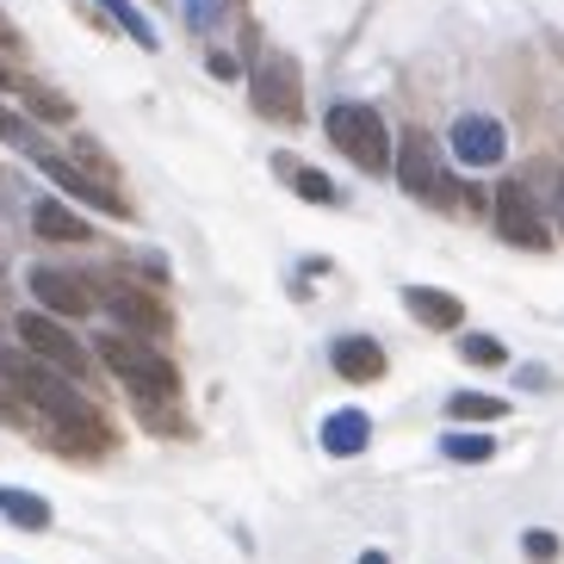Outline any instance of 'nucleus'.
Masks as SVG:
<instances>
[{
    "mask_svg": "<svg viewBox=\"0 0 564 564\" xmlns=\"http://www.w3.org/2000/svg\"><path fill=\"white\" fill-rule=\"evenodd\" d=\"M0 391H13L32 415H44L56 429V447L100 453L106 441H112L106 415L75 391V379L56 372V366H44V360H32V354H0Z\"/></svg>",
    "mask_w": 564,
    "mask_h": 564,
    "instance_id": "obj_1",
    "label": "nucleus"
},
{
    "mask_svg": "<svg viewBox=\"0 0 564 564\" xmlns=\"http://www.w3.org/2000/svg\"><path fill=\"white\" fill-rule=\"evenodd\" d=\"M100 360L112 366V379H124V391H137L143 403L181 398V372H174V360H167L162 348H150L143 335H106Z\"/></svg>",
    "mask_w": 564,
    "mask_h": 564,
    "instance_id": "obj_2",
    "label": "nucleus"
},
{
    "mask_svg": "<svg viewBox=\"0 0 564 564\" xmlns=\"http://www.w3.org/2000/svg\"><path fill=\"white\" fill-rule=\"evenodd\" d=\"M323 131H329V143L348 155L360 174H384V167H391V131H384V118L372 112V106H360V100L329 106Z\"/></svg>",
    "mask_w": 564,
    "mask_h": 564,
    "instance_id": "obj_3",
    "label": "nucleus"
},
{
    "mask_svg": "<svg viewBox=\"0 0 564 564\" xmlns=\"http://www.w3.org/2000/svg\"><path fill=\"white\" fill-rule=\"evenodd\" d=\"M398 181H403V193H415V199L434 205V212H465V186L447 174V162H441V150H434V137H422V131L403 137Z\"/></svg>",
    "mask_w": 564,
    "mask_h": 564,
    "instance_id": "obj_4",
    "label": "nucleus"
},
{
    "mask_svg": "<svg viewBox=\"0 0 564 564\" xmlns=\"http://www.w3.org/2000/svg\"><path fill=\"white\" fill-rule=\"evenodd\" d=\"M299 94H304L299 63L254 44V112H261V118H280V124H299V112H304Z\"/></svg>",
    "mask_w": 564,
    "mask_h": 564,
    "instance_id": "obj_5",
    "label": "nucleus"
},
{
    "mask_svg": "<svg viewBox=\"0 0 564 564\" xmlns=\"http://www.w3.org/2000/svg\"><path fill=\"white\" fill-rule=\"evenodd\" d=\"M19 341H25V354L32 360H44V366H56V372H68V379H82L87 372V354H82V341L56 323L51 311H32V316H19Z\"/></svg>",
    "mask_w": 564,
    "mask_h": 564,
    "instance_id": "obj_6",
    "label": "nucleus"
},
{
    "mask_svg": "<svg viewBox=\"0 0 564 564\" xmlns=\"http://www.w3.org/2000/svg\"><path fill=\"white\" fill-rule=\"evenodd\" d=\"M497 230H502V242H514V249H552V224H546V212L533 205V193L521 181H509V186H497Z\"/></svg>",
    "mask_w": 564,
    "mask_h": 564,
    "instance_id": "obj_7",
    "label": "nucleus"
},
{
    "mask_svg": "<svg viewBox=\"0 0 564 564\" xmlns=\"http://www.w3.org/2000/svg\"><path fill=\"white\" fill-rule=\"evenodd\" d=\"M453 155H459L465 167H497L502 162V150H509V137H502V124L497 118H484V112H465V118H453Z\"/></svg>",
    "mask_w": 564,
    "mask_h": 564,
    "instance_id": "obj_8",
    "label": "nucleus"
},
{
    "mask_svg": "<svg viewBox=\"0 0 564 564\" xmlns=\"http://www.w3.org/2000/svg\"><path fill=\"white\" fill-rule=\"evenodd\" d=\"M32 292L51 316H87L94 304H100L94 292H87L82 273H63V267H32Z\"/></svg>",
    "mask_w": 564,
    "mask_h": 564,
    "instance_id": "obj_9",
    "label": "nucleus"
},
{
    "mask_svg": "<svg viewBox=\"0 0 564 564\" xmlns=\"http://www.w3.org/2000/svg\"><path fill=\"white\" fill-rule=\"evenodd\" d=\"M106 311H112L131 335H162V329H167V311L150 299V292H143V285L106 280Z\"/></svg>",
    "mask_w": 564,
    "mask_h": 564,
    "instance_id": "obj_10",
    "label": "nucleus"
},
{
    "mask_svg": "<svg viewBox=\"0 0 564 564\" xmlns=\"http://www.w3.org/2000/svg\"><path fill=\"white\" fill-rule=\"evenodd\" d=\"M329 366H335V379H348V384H379L384 379V348L372 335H335Z\"/></svg>",
    "mask_w": 564,
    "mask_h": 564,
    "instance_id": "obj_11",
    "label": "nucleus"
},
{
    "mask_svg": "<svg viewBox=\"0 0 564 564\" xmlns=\"http://www.w3.org/2000/svg\"><path fill=\"white\" fill-rule=\"evenodd\" d=\"M37 162H44V174H51L56 186H63V193H75V199H87V205H100V212H124V199H118L112 193V181H87L82 167L75 162H63V155H51V150H37Z\"/></svg>",
    "mask_w": 564,
    "mask_h": 564,
    "instance_id": "obj_12",
    "label": "nucleus"
},
{
    "mask_svg": "<svg viewBox=\"0 0 564 564\" xmlns=\"http://www.w3.org/2000/svg\"><path fill=\"white\" fill-rule=\"evenodd\" d=\"M403 311L422 323V329H459L465 323V304L453 299V292H441V285H403Z\"/></svg>",
    "mask_w": 564,
    "mask_h": 564,
    "instance_id": "obj_13",
    "label": "nucleus"
},
{
    "mask_svg": "<svg viewBox=\"0 0 564 564\" xmlns=\"http://www.w3.org/2000/svg\"><path fill=\"white\" fill-rule=\"evenodd\" d=\"M366 441H372V415L366 410L323 415V453H329V459H354V453H366Z\"/></svg>",
    "mask_w": 564,
    "mask_h": 564,
    "instance_id": "obj_14",
    "label": "nucleus"
},
{
    "mask_svg": "<svg viewBox=\"0 0 564 564\" xmlns=\"http://www.w3.org/2000/svg\"><path fill=\"white\" fill-rule=\"evenodd\" d=\"M32 230L44 236V242H87V224L68 205H56V199H37L32 205Z\"/></svg>",
    "mask_w": 564,
    "mask_h": 564,
    "instance_id": "obj_15",
    "label": "nucleus"
},
{
    "mask_svg": "<svg viewBox=\"0 0 564 564\" xmlns=\"http://www.w3.org/2000/svg\"><path fill=\"white\" fill-rule=\"evenodd\" d=\"M0 514H7L13 528H25V533H44V528H51V502L32 497V490H13V484L0 490Z\"/></svg>",
    "mask_w": 564,
    "mask_h": 564,
    "instance_id": "obj_16",
    "label": "nucleus"
},
{
    "mask_svg": "<svg viewBox=\"0 0 564 564\" xmlns=\"http://www.w3.org/2000/svg\"><path fill=\"white\" fill-rule=\"evenodd\" d=\"M509 398H490V391H453L447 398V422H502Z\"/></svg>",
    "mask_w": 564,
    "mask_h": 564,
    "instance_id": "obj_17",
    "label": "nucleus"
},
{
    "mask_svg": "<svg viewBox=\"0 0 564 564\" xmlns=\"http://www.w3.org/2000/svg\"><path fill=\"white\" fill-rule=\"evenodd\" d=\"M441 453H447V459H459V465H484V459H497V441H490V434L453 429V434H441Z\"/></svg>",
    "mask_w": 564,
    "mask_h": 564,
    "instance_id": "obj_18",
    "label": "nucleus"
},
{
    "mask_svg": "<svg viewBox=\"0 0 564 564\" xmlns=\"http://www.w3.org/2000/svg\"><path fill=\"white\" fill-rule=\"evenodd\" d=\"M459 354H465L471 366H502V360H509V348H502L497 335H478V329L459 335Z\"/></svg>",
    "mask_w": 564,
    "mask_h": 564,
    "instance_id": "obj_19",
    "label": "nucleus"
},
{
    "mask_svg": "<svg viewBox=\"0 0 564 564\" xmlns=\"http://www.w3.org/2000/svg\"><path fill=\"white\" fill-rule=\"evenodd\" d=\"M100 7H106V13H112V19H118V25H124V32H131V37H137V44H143V51H155V32H150V19L137 13L131 0H100Z\"/></svg>",
    "mask_w": 564,
    "mask_h": 564,
    "instance_id": "obj_20",
    "label": "nucleus"
},
{
    "mask_svg": "<svg viewBox=\"0 0 564 564\" xmlns=\"http://www.w3.org/2000/svg\"><path fill=\"white\" fill-rule=\"evenodd\" d=\"M292 186H299V199H311V205H335V199H341V193L329 186V174H316V167H299Z\"/></svg>",
    "mask_w": 564,
    "mask_h": 564,
    "instance_id": "obj_21",
    "label": "nucleus"
},
{
    "mask_svg": "<svg viewBox=\"0 0 564 564\" xmlns=\"http://www.w3.org/2000/svg\"><path fill=\"white\" fill-rule=\"evenodd\" d=\"M521 552H528V564H552V558H558V533H552V528H528V533H521Z\"/></svg>",
    "mask_w": 564,
    "mask_h": 564,
    "instance_id": "obj_22",
    "label": "nucleus"
},
{
    "mask_svg": "<svg viewBox=\"0 0 564 564\" xmlns=\"http://www.w3.org/2000/svg\"><path fill=\"white\" fill-rule=\"evenodd\" d=\"M224 13H230V0H186V25L193 32H212Z\"/></svg>",
    "mask_w": 564,
    "mask_h": 564,
    "instance_id": "obj_23",
    "label": "nucleus"
},
{
    "mask_svg": "<svg viewBox=\"0 0 564 564\" xmlns=\"http://www.w3.org/2000/svg\"><path fill=\"white\" fill-rule=\"evenodd\" d=\"M0 137H7V143H19V150H44V143H37V131L32 124H25V118H13V112H0Z\"/></svg>",
    "mask_w": 564,
    "mask_h": 564,
    "instance_id": "obj_24",
    "label": "nucleus"
},
{
    "mask_svg": "<svg viewBox=\"0 0 564 564\" xmlns=\"http://www.w3.org/2000/svg\"><path fill=\"white\" fill-rule=\"evenodd\" d=\"M25 100H32V112H37V118H68V106H63V100H51L44 87H25Z\"/></svg>",
    "mask_w": 564,
    "mask_h": 564,
    "instance_id": "obj_25",
    "label": "nucleus"
},
{
    "mask_svg": "<svg viewBox=\"0 0 564 564\" xmlns=\"http://www.w3.org/2000/svg\"><path fill=\"white\" fill-rule=\"evenodd\" d=\"M360 564H391V558H384V552H360Z\"/></svg>",
    "mask_w": 564,
    "mask_h": 564,
    "instance_id": "obj_26",
    "label": "nucleus"
},
{
    "mask_svg": "<svg viewBox=\"0 0 564 564\" xmlns=\"http://www.w3.org/2000/svg\"><path fill=\"white\" fill-rule=\"evenodd\" d=\"M558 217H564V193H558Z\"/></svg>",
    "mask_w": 564,
    "mask_h": 564,
    "instance_id": "obj_27",
    "label": "nucleus"
},
{
    "mask_svg": "<svg viewBox=\"0 0 564 564\" xmlns=\"http://www.w3.org/2000/svg\"><path fill=\"white\" fill-rule=\"evenodd\" d=\"M0 82H7V75H0Z\"/></svg>",
    "mask_w": 564,
    "mask_h": 564,
    "instance_id": "obj_28",
    "label": "nucleus"
}]
</instances>
